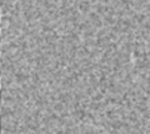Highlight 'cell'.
<instances>
[{
  "instance_id": "cell-1",
  "label": "cell",
  "mask_w": 150,
  "mask_h": 134,
  "mask_svg": "<svg viewBox=\"0 0 150 134\" xmlns=\"http://www.w3.org/2000/svg\"><path fill=\"white\" fill-rule=\"evenodd\" d=\"M1 18H3V16H1V12H0V22H1Z\"/></svg>"
},
{
  "instance_id": "cell-2",
  "label": "cell",
  "mask_w": 150,
  "mask_h": 134,
  "mask_svg": "<svg viewBox=\"0 0 150 134\" xmlns=\"http://www.w3.org/2000/svg\"><path fill=\"white\" fill-rule=\"evenodd\" d=\"M0 87H1V80H0Z\"/></svg>"
},
{
  "instance_id": "cell-3",
  "label": "cell",
  "mask_w": 150,
  "mask_h": 134,
  "mask_svg": "<svg viewBox=\"0 0 150 134\" xmlns=\"http://www.w3.org/2000/svg\"><path fill=\"white\" fill-rule=\"evenodd\" d=\"M0 12H1V8H0Z\"/></svg>"
}]
</instances>
